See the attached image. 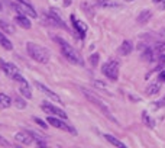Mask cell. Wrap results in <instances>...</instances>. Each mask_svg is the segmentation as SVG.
I'll return each instance as SVG.
<instances>
[{"instance_id":"d6986e66","label":"cell","mask_w":165,"mask_h":148,"mask_svg":"<svg viewBox=\"0 0 165 148\" xmlns=\"http://www.w3.org/2000/svg\"><path fill=\"white\" fill-rule=\"evenodd\" d=\"M0 45H2V47L4 48V50H12L13 48V45H12V42H10V41H9L7 38H6V35H4V32H2V31H0Z\"/></svg>"},{"instance_id":"f1b7e54d","label":"cell","mask_w":165,"mask_h":148,"mask_svg":"<svg viewBox=\"0 0 165 148\" xmlns=\"http://www.w3.org/2000/svg\"><path fill=\"white\" fill-rule=\"evenodd\" d=\"M0 145H6V147H10V142H9L7 140H4V138H2V136H0Z\"/></svg>"},{"instance_id":"836d02e7","label":"cell","mask_w":165,"mask_h":148,"mask_svg":"<svg viewBox=\"0 0 165 148\" xmlns=\"http://www.w3.org/2000/svg\"><path fill=\"white\" fill-rule=\"evenodd\" d=\"M161 9H165V0H162V2H161Z\"/></svg>"},{"instance_id":"4316f807","label":"cell","mask_w":165,"mask_h":148,"mask_svg":"<svg viewBox=\"0 0 165 148\" xmlns=\"http://www.w3.org/2000/svg\"><path fill=\"white\" fill-rule=\"evenodd\" d=\"M94 86H96V87H99V89H103V90H107V84H104V83H103V81H99V80H96L93 83Z\"/></svg>"},{"instance_id":"7402d4cb","label":"cell","mask_w":165,"mask_h":148,"mask_svg":"<svg viewBox=\"0 0 165 148\" xmlns=\"http://www.w3.org/2000/svg\"><path fill=\"white\" fill-rule=\"evenodd\" d=\"M142 121L148 128H155V121L148 115V112H142Z\"/></svg>"},{"instance_id":"484cf974","label":"cell","mask_w":165,"mask_h":148,"mask_svg":"<svg viewBox=\"0 0 165 148\" xmlns=\"http://www.w3.org/2000/svg\"><path fill=\"white\" fill-rule=\"evenodd\" d=\"M99 60H100V55H99L97 52H94V54H91V55H90V64H91L93 67H97Z\"/></svg>"},{"instance_id":"e0dca14e","label":"cell","mask_w":165,"mask_h":148,"mask_svg":"<svg viewBox=\"0 0 165 148\" xmlns=\"http://www.w3.org/2000/svg\"><path fill=\"white\" fill-rule=\"evenodd\" d=\"M161 90V84L159 83H151V84L146 87V94L148 96H154V94H158Z\"/></svg>"},{"instance_id":"cb8c5ba5","label":"cell","mask_w":165,"mask_h":148,"mask_svg":"<svg viewBox=\"0 0 165 148\" xmlns=\"http://www.w3.org/2000/svg\"><path fill=\"white\" fill-rule=\"evenodd\" d=\"M96 3L103 6V7H113V6H117V3H114L112 0H96Z\"/></svg>"},{"instance_id":"52a82bcc","label":"cell","mask_w":165,"mask_h":148,"mask_svg":"<svg viewBox=\"0 0 165 148\" xmlns=\"http://www.w3.org/2000/svg\"><path fill=\"white\" fill-rule=\"evenodd\" d=\"M42 110L48 115H52V116H58V118H62V119H67V113L64 112L62 109H59L57 106L51 105V103H42Z\"/></svg>"},{"instance_id":"30bf717a","label":"cell","mask_w":165,"mask_h":148,"mask_svg":"<svg viewBox=\"0 0 165 148\" xmlns=\"http://www.w3.org/2000/svg\"><path fill=\"white\" fill-rule=\"evenodd\" d=\"M0 67H2V70L4 71V74H6L7 77H10V79H12L15 74H17V73H19V70H17L16 65H13L12 63L4 61L3 58H0Z\"/></svg>"},{"instance_id":"1f68e13d","label":"cell","mask_w":165,"mask_h":148,"mask_svg":"<svg viewBox=\"0 0 165 148\" xmlns=\"http://www.w3.org/2000/svg\"><path fill=\"white\" fill-rule=\"evenodd\" d=\"M159 80H161V81H165V70H162V71L159 73Z\"/></svg>"},{"instance_id":"ba28073f","label":"cell","mask_w":165,"mask_h":148,"mask_svg":"<svg viewBox=\"0 0 165 148\" xmlns=\"http://www.w3.org/2000/svg\"><path fill=\"white\" fill-rule=\"evenodd\" d=\"M12 6L15 9H17V12L21 13V15H26V16H29V17H38V13H36L35 7H30V6H28V4L19 3V2L13 3Z\"/></svg>"},{"instance_id":"44dd1931","label":"cell","mask_w":165,"mask_h":148,"mask_svg":"<svg viewBox=\"0 0 165 148\" xmlns=\"http://www.w3.org/2000/svg\"><path fill=\"white\" fill-rule=\"evenodd\" d=\"M0 29L3 31V32H6V34H15L13 26L10 23H7L6 21H3V19H0Z\"/></svg>"},{"instance_id":"4fadbf2b","label":"cell","mask_w":165,"mask_h":148,"mask_svg":"<svg viewBox=\"0 0 165 148\" xmlns=\"http://www.w3.org/2000/svg\"><path fill=\"white\" fill-rule=\"evenodd\" d=\"M28 17L29 16H26V15H17V16H15V22H16L19 26L25 28V29H30V28H32V23H30V21Z\"/></svg>"},{"instance_id":"6da1fadb","label":"cell","mask_w":165,"mask_h":148,"mask_svg":"<svg viewBox=\"0 0 165 148\" xmlns=\"http://www.w3.org/2000/svg\"><path fill=\"white\" fill-rule=\"evenodd\" d=\"M55 41L59 44L61 52H62V55L70 61V63L77 64V65H81V67L84 65V61H83V58H81V55L74 50V47H71L67 41H64L62 38H58V36H55Z\"/></svg>"},{"instance_id":"3957f363","label":"cell","mask_w":165,"mask_h":148,"mask_svg":"<svg viewBox=\"0 0 165 148\" xmlns=\"http://www.w3.org/2000/svg\"><path fill=\"white\" fill-rule=\"evenodd\" d=\"M81 92L84 93V96H85L87 99H89V100L91 102L93 105H96V106L99 107V109L102 110V112H103V115H104L106 118H109L110 121H112V122L117 123V119H116V118L113 116V115H112V112H110V109H109V106H107L106 103H104V102L102 100V99H99L97 96H96V94H93L91 92H89L87 89H84V87H81Z\"/></svg>"},{"instance_id":"d590c367","label":"cell","mask_w":165,"mask_h":148,"mask_svg":"<svg viewBox=\"0 0 165 148\" xmlns=\"http://www.w3.org/2000/svg\"><path fill=\"white\" fill-rule=\"evenodd\" d=\"M126 2H133V0H126Z\"/></svg>"},{"instance_id":"f546056e","label":"cell","mask_w":165,"mask_h":148,"mask_svg":"<svg viewBox=\"0 0 165 148\" xmlns=\"http://www.w3.org/2000/svg\"><path fill=\"white\" fill-rule=\"evenodd\" d=\"M16 2L23 3V4H28V6H30V7H34V6H32V3H30V0H16Z\"/></svg>"},{"instance_id":"ffe728a7","label":"cell","mask_w":165,"mask_h":148,"mask_svg":"<svg viewBox=\"0 0 165 148\" xmlns=\"http://www.w3.org/2000/svg\"><path fill=\"white\" fill-rule=\"evenodd\" d=\"M104 138H106V140L109 141L112 145H114V147H119V148H125V147H126V145L123 144L122 141H119L117 138H114L113 135H109V134H106V135H104Z\"/></svg>"},{"instance_id":"9a60e30c","label":"cell","mask_w":165,"mask_h":148,"mask_svg":"<svg viewBox=\"0 0 165 148\" xmlns=\"http://www.w3.org/2000/svg\"><path fill=\"white\" fill-rule=\"evenodd\" d=\"M140 48H144L142 58H144L145 61H149V63H151V61H154V60H155V51H154L151 47H145V45L142 47V45H140Z\"/></svg>"},{"instance_id":"9c48e42d","label":"cell","mask_w":165,"mask_h":148,"mask_svg":"<svg viewBox=\"0 0 165 148\" xmlns=\"http://www.w3.org/2000/svg\"><path fill=\"white\" fill-rule=\"evenodd\" d=\"M15 140L23 145H30L34 142V136L30 135L29 131H19L15 134Z\"/></svg>"},{"instance_id":"d6a6232c","label":"cell","mask_w":165,"mask_h":148,"mask_svg":"<svg viewBox=\"0 0 165 148\" xmlns=\"http://www.w3.org/2000/svg\"><path fill=\"white\" fill-rule=\"evenodd\" d=\"M64 4H65V6H70V4H71V0H64Z\"/></svg>"},{"instance_id":"7c38bea8","label":"cell","mask_w":165,"mask_h":148,"mask_svg":"<svg viewBox=\"0 0 165 148\" xmlns=\"http://www.w3.org/2000/svg\"><path fill=\"white\" fill-rule=\"evenodd\" d=\"M71 22H72V25H74V28H76V31L78 32V35H80V38L83 39L85 36V32H87V25H85L84 22L77 21L74 15H71Z\"/></svg>"},{"instance_id":"7a4b0ae2","label":"cell","mask_w":165,"mask_h":148,"mask_svg":"<svg viewBox=\"0 0 165 148\" xmlns=\"http://www.w3.org/2000/svg\"><path fill=\"white\" fill-rule=\"evenodd\" d=\"M26 51H28V55H29L30 58L41 64H47L49 61V51L47 48L38 45V44L28 42L26 44Z\"/></svg>"},{"instance_id":"8992f818","label":"cell","mask_w":165,"mask_h":148,"mask_svg":"<svg viewBox=\"0 0 165 148\" xmlns=\"http://www.w3.org/2000/svg\"><path fill=\"white\" fill-rule=\"evenodd\" d=\"M48 123H49V125H52V127H55V128H58V129L71 132V134H74V135L77 134L76 129H74L72 127H70L68 123H65L64 121H61V119H58V118H55V116H52V115H49V116H48Z\"/></svg>"},{"instance_id":"603a6c76","label":"cell","mask_w":165,"mask_h":148,"mask_svg":"<svg viewBox=\"0 0 165 148\" xmlns=\"http://www.w3.org/2000/svg\"><path fill=\"white\" fill-rule=\"evenodd\" d=\"M19 92H21V93L23 94L26 99H30V98H32V93H30L28 83H25V84H21V87H19Z\"/></svg>"},{"instance_id":"5b68a950","label":"cell","mask_w":165,"mask_h":148,"mask_svg":"<svg viewBox=\"0 0 165 148\" xmlns=\"http://www.w3.org/2000/svg\"><path fill=\"white\" fill-rule=\"evenodd\" d=\"M45 19H47V21H49V23H51V25H55V26H59V28H64V29H67V25H65V22L62 21V17H61L59 12L55 7L49 9V15H48Z\"/></svg>"},{"instance_id":"277c9868","label":"cell","mask_w":165,"mask_h":148,"mask_svg":"<svg viewBox=\"0 0 165 148\" xmlns=\"http://www.w3.org/2000/svg\"><path fill=\"white\" fill-rule=\"evenodd\" d=\"M102 73L107 79L116 81L119 79V63L116 60H110V61L104 63L102 67Z\"/></svg>"},{"instance_id":"2e32d148","label":"cell","mask_w":165,"mask_h":148,"mask_svg":"<svg viewBox=\"0 0 165 148\" xmlns=\"http://www.w3.org/2000/svg\"><path fill=\"white\" fill-rule=\"evenodd\" d=\"M133 50V45H132L131 41H123L120 48H119V54L120 55H129Z\"/></svg>"},{"instance_id":"5bb4252c","label":"cell","mask_w":165,"mask_h":148,"mask_svg":"<svg viewBox=\"0 0 165 148\" xmlns=\"http://www.w3.org/2000/svg\"><path fill=\"white\" fill-rule=\"evenodd\" d=\"M151 17H152V12H151V10H148V9H144V10L138 15L136 21H138V23H139V25H145L148 21H151Z\"/></svg>"},{"instance_id":"e575fe53","label":"cell","mask_w":165,"mask_h":148,"mask_svg":"<svg viewBox=\"0 0 165 148\" xmlns=\"http://www.w3.org/2000/svg\"><path fill=\"white\" fill-rule=\"evenodd\" d=\"M0 10H3V6H2V3H0Z\"/></svg>"},{"instance_id":"4dcf8cb0","label":"cell","mask_w":165,"mask_h":148,"mask_svg":"<svg viewBox=\"0 0 165 148\" xmlns=\"http://www.w3.org/2000/svg\"><path fill=\"white\" fill-rule=\"evenodd\" d=\"M155 106H157V107H159V106H165V96L161 99V100H158V103Z\"/></svg>"},{"instance_id":"ac0fdd59","label":"cell","mask_w":165,"mask_h":148,"mask_svg":"<svg viewBox=\"0 0 165 148\" xmlns=\"http://www.w3.org/2000/svg\"><path fill=\"white\" fill-rule=\"evenodd\" d=\"M12 103L13 102H12V99H10V96H7V94H4V93H0V107L7 109V107H10Z\"/></svg>"},{"instance_id":"8fae6325","label":"cell","mask_w":165,"mask_h":148,"mask_svg":"<svg viewBox=\"0 0 165 148\" xmlns=\"http://www.w3.org/2000/svg\"><path fill=\"white\" fill-rule=\"evenodd\" d=\"M35 86H36V87H38V89L41 90L42 93H45V94H47V96H48L49 99H52L54 102L62 103V102H61V98H59L58 94H57V93H54V92H52L51 89H48V87H47L45 84H42V83H39V81H35Z\"/></svg>"},{"instance_id":"83f0119b","label":"cell","mask_w":165,"mask_h":148,"mask_svg":"<svg viewBox=\"0 0 165 148\" xmlns=\"http://www.w3.org/2000/svg\"><path fill=\"white\" fill-rule=\"evenodd\" d=\"M34 121H35L36 123H38V125H39L41 128H44V129H47V127H48V125H47L45 122H44L42 119H39V118H34Z\"/></svg>"},{"instance_id":"d4e9b609","label":"cell","mask_w":165,"mask_h":148,"mask_svg":"<svg viewBox=\"0 0 165 148\" xmlns=\"http://www.w3.org/2000/svg\"><path fill=\"white\" fill-rule=\"evenodd\" d=\"M13 102H15V105H16V107H19V109H25V107H26V102L23 100L22 98H19V96H16Z\"/></svg>"}]
</instances>
